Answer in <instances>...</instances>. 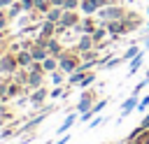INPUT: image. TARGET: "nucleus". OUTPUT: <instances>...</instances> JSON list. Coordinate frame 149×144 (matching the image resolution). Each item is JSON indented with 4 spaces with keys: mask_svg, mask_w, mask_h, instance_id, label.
<instances>
[{
    "mask_svg": "<svg viewBox=\"0 0 149 144\" xmlns=\"http://www.w3.org/2000/svg\"><path fill=\"white\" fill-rule=\"evenodd\" d=\"M147 81H149V72H147Z\"/></svg>",
    "mask_w": 149,
    "mask_h": 144,
    "instance_id": "obj_23",
    "label": "nucleus"
},
{
    "mask_svg": "<svg viewBox=\"0 0 149 144\" xmlns=\"http://www.w3.org/2000/svg\"><path fill=\"white\" fill-rule=\"evenodd\" d=\"M61 65H63V67H65V70H72V67H74V63H72V60H63V63H61Z\"/></svg>",
    "mask_w": 149,
    "mask_h": 144,
    "instance_id": "obj_13",
    "label": "nucleus"
},
{
    "mask_svg": "<svg viewBox=\"0 0 149 144\" xmlns=\"http://www.w3.org/2000/svg\"><path fill=\"white\" fill-rule=\"evenodd\" d=\"M72 123H74V116H68V118H65V123L58 128V132H61V135H63V132H68V128H70Z\"/></svg>",
    "mask_w": 149,
    "mask_h": 144,
    "instance_id": "obj_3",
    "label": "nucleus"
},
{
    "mask_svg": "<svg viewBox=\"0 0 149 144\" xmlns=\"http://www.w3.org/2000/svg\"><path fill=\"white\" fill-rule=\"evenodd\" d=\"M119 14H121V9H116V7H112V9H105V12H100V16H105V19H119Z\"/></svg>",
    "mask_w": 149,
    "mask_h": 144,
    "instance_id": "obj_2",
    "label": "nucleus"
},
{
    "mask_svg": "<svg viewBox=\"0 0 149 144\" xmlns=\"http://www.w3.org/2000/svg\"><path fill=\"white\" fill-rule=\"evenodd\" d=\"M65 142H68V137H63V139H61V142H56V144H65Z\"/></svg>",
    "mask_w": 149,
    "mask_h": 144,
    "instance_id": "obj_20",
    "label": "nucleus"
},
{
    "mask_svg": "<svg viewBox=\"0 0 149 144\" xmlns=\"http://www.w3.org/2000/svg\"><path fill=\"white\" fill-rule=\"evenodd\" d=\"M135 56H140V51H137V46H130L126 53H123V58H135Z\"/></svg>",
    "mask_w": 149,
    "mask_h": 144,
    "instance_id": "obj_5",
    "label": "nucleus"
},
{
    "mask_svg": "<svg viewBox=\"0 0 149 144\" xmlns=\"http://www.w3.org/2000/svg\"><path fill=\"white\" fill-rule=\"evenodd\" d=\"M33 58H44V51H42V49H35V51H33Z\"/></svg>",
    "mask_w": 149,
    "mask_h": 144,
    "instance_id": "obj_12",
    "label": "nucleus"
},
{
    "mask_svg": "<svg viewBox=\"0 0 149 144\" xmlns=\"http://www.w3.org/2000/svg\"><path fill=\"white\" fill-rule=\"evenodd\" d=\"M123 30V23H109V33H121Z\"/></svg>",
    "mask_w": 149,
    "mask_h": 144,
    "instance_id": "obj_8",
    "label": "nucleus"
},
{
    "mask_svg": "<svg viewBox=\"0 0 149 144\" xmlns=\"http://www.w3.org/2000/svg\"><path fill=\"white\" fill-rule=\"evenodd\" d=\"M81 79H84V77H81V72H77V74H72V79H70V81L74 84V81H81Z\"/></svg>",
    "mask_w": 149,
    "mask_h": 144,
    "instance_id": "obj_14",
    "label": "nucleus"
},
{
    "mask_svg": "<svg viewBox=\"0 0 149 144\" xmlns=\"http://www.w3.org/2000/svg\"><path fill=\"white\" fill-rule=\"evenodd\" d=\"M91 81H93V74H91V77H86V79H81V84H84V86H88Z\"/></svg>",
    "mask_w": 149,
    "mask_h": 144,
    "instance_id": "obj_17",
    "label": "nucleus"
},
{
    "mask_svg": "<svg viewBox=\"0 0 149 144\" xmlns=\"http://www.w3.org/2000/svg\"><path fill=\"white\" fill-rule=\"evenodd\" d=\"M147 46H149V37H147Z\"/></svg>",
    "mask_w": 149,
    "mask_h": 144,
    "instance_id": "obj_22",
    "label": "nucleus"
},
{
    "mask_svg": "<svg viewBox=\"0 0 149 144\" xmlns=\"http://www.w3.org/2000/svg\"><path fill=\"white\" fill-rule=\"evenodd\" d=\"M91 39H93V37H84L81 44H79V49H88V46H91Z\"/></svg>",
    "mask_w": 149,
    "mask_h": 144,
    "instance_id": "obj_10",
    "label": "nucleus"
},
{
    "mask_svg": "<svg viewBox=\"0 0 149 144\" xmlns=\"http://www.w3.org/2000/svg\"><path fill=\"white\" fill-rule=\"evenodd\" d=\"M88 107H91V98H84V100L79 102V107H77V109H79V111H84V109H88Z\"/></svg>",
    "mask_w": 149,
    "mask_h": 144,
    "instance_id": "obj_7",
    "label": "nucleus"
},
{
    "mask_svg": "<svg viewBox=\"0 0 149 144\" xmlns=\"http://www.w3.org/2000/svg\"><path fill=\"white\" fill-rule=\"evenodd\" d=\"M54 65H56V63H54V60H44V67H47V70H51V67H54Z\"/></svg>",
    "mask_w": 149,
    "mask_h": 144,
    "instance_id": "obj_16",
    "label": "nucleus"
},
{
    "mask_svg": "<svg viewBox=\"0 0 149 144\" xmlns=\"http://www.w3.org/2000/svg\"><path fill=\"white\" fill-rule=\"evenodd\" d=\"M12 67H14V63H12V60H9V58H5V60H2V63H0V70H2V72H9V70H12Z\"/></svg>",
    "mask_w": 149,
    "mask_h": 144,
    "instance_id": "obj_4",
    "label": "nucleus"
},
{
    "mask_svg": "<svg viewBox=\"0 0 149 144\" xmlns=\"http://www.w3.org/2000/svg\"><path fill=\"white\" fill-rule=\"evenodd\" d=\"M9 2H12V0H0V7H2V5H9Z\"/></svg>",
    "mask_w": 149,
    "mask_h": 144,
    "instance_id": "obj_19",
    "label": "nucleus"
},
{
    "mask_svg": "<svg viewBox=\"0 0 149 144\" xmlns=\"http://www.w3.org/2000/svg\"><path fill=\"white\" fill-rule=\"evenodd\" d=\"M105 105H107V102H105V100H100V102L93 107V111H95V114H98V111H102V107H105Z\"/></svg>",
    "mask_w": 149,
    "mask_h": 144,
    "instance_id": "obj_11",
    "label": "nucleus"
},
{
    "mask_svg": "<svg viewBox=\"0 0 149 144\" xmlns=\"http://www.w3.org/2000/svg\"><path fill=\"white\" fill-rule=\"evenodd\" d=\"M42 98H44V93H42V91H40V93H35V95H33V100H35V102H40V100H42Z\"/></svg>",
    "mask_w": 149,
    "mask_h": 144,
    "instance_id": "obj_15",
    "label": "nucleus"
},
{
    "mask_svg": "<svg viewBox=\"0 0 149 144\" xmlns=\"http://www.w3.org/2000/svg\"><path fill=\"white\" fill-rule=\"evenodd\" d=\"M142 125H144V128H149V116H147V118L142 121Z\"/></svg>",
    "mask_w": 149,
    "mask_h": 144,
    "instance_id": "obj_18",
    "label": "nucleus"
},
{
    "mask_svg": "<svg viewBox=\"0 0 149 144\" xmlns=\"http://www.w3.org/2000/svg\"><path fill=\"white\" fill-rule=\"evenodd\" d=\"M61 2H63V0H54V5H61Z\"/></svg>",
    "mask_w": 149,
    "mask_h": 144,
    "instance_id": "obj_21",
    "label": "nucleus"
},
{
    "mask_svg": "<svg viewBox=\"0 0 149 144\" xmlns=\"http://www.w3.org/2000/svg\"><path fill=\"white\" fill-rule=\"evenodd\" d=\"M137 107V102H135V98H130V100H126L123 102V107H121V116H126V114H130V109H135Z\"/></svg>",
    "mask_w": 149,
    "mask_h": 144,
    "instance_id": "obj_1",
    "label": "nucleus"
},
{
    "mask_svg": "<svg viewBox=\"0 0 149 144\" xmlns=\"http://www.w3.org/2000/svg\"><path fill=\"white\" fill-rule=\"evenodd\" d=\"M58 19H61V12H58V9L49 12V21H58Z\"/></svg>",
    "mask_w": 149,
    "mask_h": 144,
    "instance_id": "obj_9",
    "label": "nucleus"
},
{
    "mask_svg": "<svg viewBox=\"0 0 149 144\" xmlns=\"http://www.w3.org/2000/svg\"><path fill=\"white\" fill-rule=\"evenodd\" d=\"M140 63H142V53H140V56H135V60H133V65H130V74H135V70L140 67Z\"/></svg>",
    "mask_w": 149,
    "mask_h": 144,
    "instance_id": "obj_6",
    "label": "nucleus"
}]
</instances>
